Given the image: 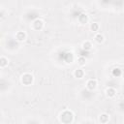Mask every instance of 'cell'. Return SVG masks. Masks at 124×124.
Returning a JSON list of instances; mask_svg holds the SVG:
<instances>
[{"label":"cell","instance_id":"cell-4","mask_svg":"<svg viewBox=\"0 0 124 124\" xmlns=\"http://www.w3.org/2000/svg\"><path fill=\"white\" fill-rule=\"evenodd\" d=\"M97 85V81L95 80H90L88 82H87V88L90 89V90H93Z\"/></svg>","mask_w":124,"mask_h":124},{"label":"cell","instance_id":"cell-2","mask_svg":"<svg viewBox=\"0 0 124 124\" xmlns=\"http://www.w3.org/2000/svg\"><path fill=\"white\" fill-rule=\"evenodd\" d=\"M22 84H25V85H29L31 84V82L33 81V77L31 76L30 74H25L22 76Z\"/></svg>","mask_w":124,"mask_h":124},{"label":"cell","instance_id":"cell-13","mask_svg":"<svg viewBox=\"0 0 124 124\" xmlns=\"http://www.w3.org/2000/svg\"><path fill=\"white\" fill-rule=\"evenodd\" d=\"M90 28H91V30H92V31H97V30H98V28H99V25H98L97 23H93V24H91Z\"/></svg>","mask_w":124,"mask_h":124},{"label":"cell","instance_id":"cell-15","mask_svg":"<svg viewBox=\"0 0 124 124\" xmlns=\"http://www.w3.org/2000/svg\"><path fill=\"white\" fill-rule=\"evenodd\" d=\"M78 61H79V63H80V65H84V64H85V58H84V57H80Z\"/></svg>","mask_w":124,"mask_h":124},{"label":"cell","instance_id":"cell-10","mask_svg":"<svg viewBox=\"0 0 124 124\" xmlns=\"http://www.w3.org/2000/svg\"><path fill=\"white\" fill-rule=\"evenodd\" d=\"M1 63H0V65H1V67H5L7 64H8V60L5 58V57H1Z\"/></svg>","mask_w":124,"mask_h":124},{"label":"cell","instance_id":"cell-14","mask_svg":"<svg viewBox=\"0 0 124 124\" xmlns=\"http://www.w3.org/2000/svg\"><path fill=\"white\" fill-rule=\"evenodd\" d=\"M120 74H121V71H120V69H115L113 70V75L115 76H116V77H118V76H120Z\"/></svg>","mask_w":124,"mask_h":124},{"label":"cell","instance_id":"cell-8","mask_svg":"<svg viewBox=\"0 0 124 124\" xmlns=\"http://www.w3.org/2000/svg\"><path fill=\"white\" fill-rule=\"evenodd\" d=\"M109 115H100V122H102V123H106V122H108L109 121Z\"/></svg>","mask_w":124,"mask_h":124},{"label":"cell","instance_id":"cell-3","mask_svg":"<svg viewBox=\"0 0 124 124\" xmlns=\"http://www.w3.org/2000/svg\"><path fill=\"white\" fill-rule=\"evenodd\" d=\"M33 24H34V28L36 30H41L43 28V26H44V22H42V20H40V19H36Z\"/></svg>","mask_w":124,"mask_h":124},{"label":"cell","instance_id":"cell-11","mask_svg":"<svg viewBox=\"0 0 124 124\" xmlns=\"http://www.w3.org/2000/svg\"><path fill=\"white\" fill-rule=\"evenodd\" d=\"M82 46H84V49H85V50H89L90 49H91V44L89 43V42H85V43H84V45H82Z\"/></svg>","mask_w":124,"mask_h":124},{"label":"cell","instance_id":"cell-5","mask_svg":"<svg viewBox=\"0 0 124 124\" xmlns=\"http://www.w3.org/2000/svg\"><path fill=\"white\" fill-rule=\"evenodd\" d=\"M84 71H82L81 69H77L75 71V77L76 78H79V79H81L82 77H84Z\"/></svg>","mask_w":124,"mask_h":124},{"label":"cell","instance_id":"cell-7","mask_svg":"<svg viewBox=\"0 0 124 124\" xmlns=\"http://www.w3.org/2000/svg\"><path fill=\"white\" fill-rule=\"evenodd\" d=\"M16 37H17V39H18V41H23V40L25 39V37H26V34H25L24 32H18Z\"/></svg>","mask_w":124,"mask_h":124},{"label":"cell","instance_id":"cell-9","mask_svg":"<svg viewBox=\"0 0 124 124\" xmlns=\"http://www.w3.org/2000/svg\"><path fill=\"white\" fill-rule=\"evenodd\" d=\"M107 94H108L110 97H113V96H115V90L113 89V88H109V89L107 90Z\"/></svg>","mask_w":124,"mask_h":124},{"label":"cell","instance_id":"cell-6","mask_svg":"<svg viewBox=\"0 0 124 124\" xmlns=\"http://www.w3.org/2000/svg\"><path fill=\"white\" fill-rule=\"evenodd\" d=\"M79 20H80V22L81 23H85L87 22V16L84 15V14H81L79 16Z\"/></svg>","mask_w":124,"mask_h":124},{"label":"cell","instance_id":"cell-1","mask_svg":"<svg viewBox=\"0 0 124 124\" xmlns=\"http://www.w3.org/2000/svg\"><path fill=\"white\" fill-rule=\"evenodd\" d=\"M60 119L62 122L64 123H69V122H72V120H73V113H72L71 111H64L61 113L60 115Z\"/></svg>","mask_w":124,"mask_h":124},{"label":"cell","instance_id":"cell-12","mask_svg":"<svg viewBox=\"0 0 124 124\" xmlns=\"http://www.w3.org/2000/svg\"><path fill=\"white\" fill-rule=\"evenodd\" d=\"M95 40H96V42H98V43H102L103 41H104V37L99 34V35L95 36Z\"/></svg>","mask_w":124,"mask_h":124}]
</instances>
